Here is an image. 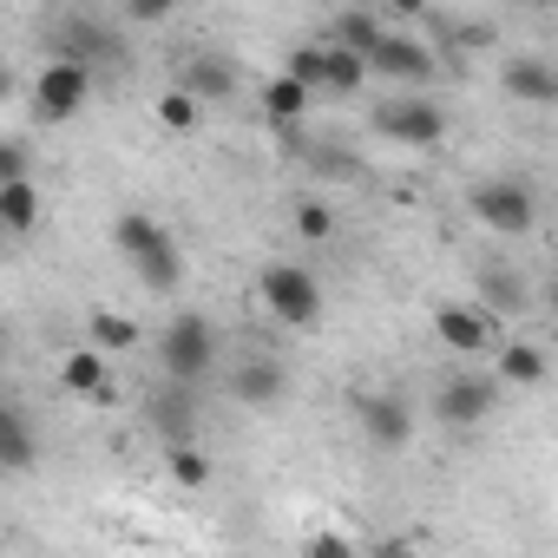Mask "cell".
Masks as SVG:
<instances>
[{
	"label": "cell",
	"mask_w": 558,
	"mask_h": 558,
	"mask_svg": "<svg viewBox=\"0 0 558 558\" xmlns=\"http://www.w3.org/2000/svg\"><path fill=\"white\" fill-rule=\"evenodd\" d=\"M112 243H119V256L132 263V276H138L151 296H171V290L184 283L178 236H171L151 210H119V217H112Z\"/></svg>",
	"instance_id": "1"
},
{
	"label": "cell",
	"mask_w": 558,
	"mask_h": 558,
	"mask_svg": "<svg viewBox=\"0 0 558 558\" xmlns=\"http://www.w3.org/2000/svg\"><path fill=\"white\" fill-rule=\"evenodd\" d=\"M217 355H223L217 323H210V316H197V310L171 316V323H165V336H158V368H165V381H171V388H204V381L217 375Z\"/></svg>",
	"instance_id": "2"
},
{
	"label": "cell",
	"mask_w": 558,
	"mask_h": 558,
	"mask_svg": "<svg viewBox=\"0 0 558 558\" xmlns=\"http://www.w3.org/2000/svg\"><path fill=\"white\" fill-rule=\"evenodd\" d=\"M256 296H263V310L283 329H316L323 323V283H316V269H303V263H269L256 276Z\"/></svg>",
	"instance_id": "3"
},
{
	"label": "cell",
	"mask_w": 558,
	"mask_h": 558,
	"mask_svg": "<svg viewBox=\"0 0 558 558\" xmlns=\"http://www.w3.org/2000/svg\"><path fill=\"white\" fill-rule=\"evenodd\" d=\"M466 210H473V223L493 230V236H525V230L538 223V197H532L525 178H480V184L466 191Z\"/></svg>",
	"instance_id": "4"
},
{
	"label": "cell",
	"mask_w": 558,
	"mask_h": 558,
	"mask_svg": "<svg viewBox=\"0 0 558 558\" xmlns=\"http://www.w3.org/2000/svg\"><path fill=\"white\" fill-rule=\"evenodd\" d=\"M368 125H375L388 145H414V151H427V145L447 138V106H434L427 93H395V99H381V106L368 112Z\"/></svg>",
	"instance_id": "5"
},
{
	"label": "cell",
	"mask_w": 558,
	"mask_h": 558,
	"mask_svg": "<svg viewBox=\"0 0 558 558\" xmlns=\"http://www.w3.org/2000/svg\"><path fill=\"white\" fill-rule=\"evenodd\" d=\"M53 60H73L93 73V60H125V27H112L99 8H73L53 27Z\"/></svg>",
	"instance_id": "6"
},
{
	"label": "cell",
	"mask_w": 558,
	"mask_h": 558,
	"mask_svg": "<svg viewBox=\"0 0 558 558\" xmlns=\"http://www.w3.org/2000/svg\"><path fill=\"white\" fill-rule=\"evenodd\" d=\"M27 99H34V125H73L86 112V99H93V73L73 66V60H47L34 73V93Z\"/></svg>",
	"instance_id": "7"
},
{
	"label": "cell",
	"mask_w": 558,
	"mask_h": 558,
	"mask_svg": "<svg viewBox=\"0 0 558 558\" xmlns=\"http://www.w3.org/2000/svg\"><path fill=\"white\" fill-rule=\"evenodd\" d=\"M493 401H499V381H493V375H466V368H453V375L434 388V421H440L447 434H466V427L493 421Z\"/></svg>",
	"instance_id": "8"
},
{
	"label": "cell",
	"mask_w": 558,
	"mask_h": 558,
	"mask_svg": "<svg viewBox=\"0 0 558 558\" xmlns=\"http://www.w3.org/2000/svg\"><path fill=\"white\" fill-rule=\"evenodd\" d=\"M368 66V80H388V86H427L434 73H440V53L427 47V40H414V34H381V47L362 60Z\"/></svg>",
	"instance_id": "9"
},
{
	"label": "cell",
	"mask_w": 558,
	"mask_h": 558,
	"mask_svg": "<svg viewBox=\"0 0 558 558\" xmlns=\"http://www.w3.org/2000/svg\"><path fill=\"white\" fill-rule=\"evenodd\" d=\"M349 414H355V427H362L368 447H388V453H395V447L414 440V408H408V395H395V388H368V395H355Z\"/></svg>",
	"instance_id": "10"
},
{
	"label": "cell",
	"mask_w": 558,
	"mask_h": 558,
	"mask_svg": "<svg viewBox=\"0 0 558 558\" xmlns=\"http://www.w3.org/2000/svg\"><path fill=\"white\" fill-rule=\"evenodd\" d=\"M236 60L230 53H210V47H191L184 60H178V93L191 99V106H223V99H236Z\"/></svg>",
	"instance_id": "11"
},
{
	"label": "cell",
	"mask_w": 558,
	"mask_h": 558,
	"mask_svg": "<svg viewBox=\"0 0 558 558\" xmlns=\"http://www.w3.org/2000/svg\"><path fill=\"white\" fill-rule=\"evenodd\" d=\"M499 93H506L512 106H551V99H558V66H551L545 53H512V60L499 66Z\"/></svg>",
	"instance_id": "12"
},
{
	"label": "cell",
	"mask_w": 558,
	"mask_h": 558,
	"mask_svg": "<svg viewBox=\"0 0 558 558\" xmlns=\"http://www.w3.org/2000/svg\"><path fill=\"white\" fill-rule=\"evenodd\" d=\"M473 290H480L473 310H480L486 323H493V316H525V310H532V290H525V276H519L512 263H506V269H499V263H480Z\"/></svg>",
	"instance_id": "13"
},
{
	"label": "cell",
	"mask_w": 558,
	"mask_h": 558,
	"mask_svg": "<svg viewBox=\"0 0 558 558\" xmlns=\"http://www.w3.org/2000/svg\"><path fill=\"white\" fill-rule=\"evenodd\" d=\"M434 336H440V349H453V355H486V349H493V323H486L473 303H440V310H434Z\"/></svg>",
	"instance_id": "14"
},
{
	"label": "cell",
	"mask_w": 558,
	"mask_h": 558,
	"mask_svg": "<svg viewBox=\"0 0 558 558\" xmlns=\"http://www.w3.org/2000/svg\"><path fill=\"white\" fill-rule=\"evenodd\" d=\"M283 388H290V368L276 362V355H250V362L230 375V395H236L243 408H276V401H283Z\"/></svg>",
	"instance_id": "15"
},
{
	"label": "cell",
	"mask_w": 558,
	"mask_h": 558,
	"mask_svg": "<svg viewBox=\"0 0 558 558\" xmlns=\"http://www.w3.org/2000/svg\"><path fill=\"white\" fill-rule=\"evenodd\" d=\"M34 460H40V434H34V421L0 401V473H27Z\"/></svg>",
	"instance_id": "16"
},
{
	"label": "cell",
	"mask_w": 558,
	"mask_h": 558,
	"mask_svg": "<svg viewBox=\"0 0 558 558\" xmlns=\"http://www.w3.org/2000/svg\"><path fill=\"white\" fill-rule=\"evenodd\" d=\"M34 230H40V184L34 178L0 184V236H34Z\"/></svg>",
	"instance_id": "17"
},
{
	"label": "cell",
	"mask_w": 558,
	"mask_h": 558,
	"mask_svg": "<svg viewBox=\"0 0 558 558\" xmlns=\"http://www.w3.org/2000/svg\"><path fill=\"white\" fill-rule=\"evenodd\" d=\"M381 34H388V21H381V14H368V8H349V14H336V27H329V47H336V53H355V60H368V53L381 47Z\"/></svg>",
	"instance_id": "18"
},
{
	"label": "cell",
	"mask_w": 558,
	"mask_h": 558,
	"mask_svg": "<svg viewBox=\"0 0 558 558\" xmlns=\"http://www.w3.org/2000/svg\"><path fill=\"white\" fill-rule=\"evenodd\" d=\"M151 414H158V427L171 434V447H191V427H197V388H158L151 395Z\"/></svg>",
	"instance_id": "19"
},
{
	"label": "cell",
	"mask_w": 558,
	"mask_h": 558,
	"mask_svg": "<svg viewBox=\"0 0 558 558\" xmlns=\"http://www.w3.org/2000/svg\"><path fill=\"white\" fill-rule=\"evenodd\" d=\"M545 368H551V362H545V349H538V342H506V349H499V375H493V381H506V388H538V381H545Z\"/></svg>",
	"instance_id": "20"
},
{
	"label": "cell",
	"mask_w": 558,
	"mask_h": 558,
	"mask_svg": "<svg viewBox=\"0 0 558 558\" xmlns=\"http://www.w3.org/2000/svg\"><path fill=\"white\" fill-rule=\"evenodd\" d=\"M86 349H99V355L138 349V323H132V316H119V310H93V316H86Z\"/></svg>",
	"instance_id": "21"
},
{
	"label": "cell",
	"mask_w": 558,
	"mask_h": 558,
	"mask_svg": "<svg viewBox=\"0 0 558 558\" xmlns=\"http://www.w3.org/2000/svg\"><path fill=\"white\" fill-rule=\"evenodd\" d=\"M303 112H310V93H303L296 80H283V73H276V80L263 86V119H269L276 132H290Z\"/></svg>",
	"instance_id": "22"
},
{
	"label": "cell",
	"mask_w": 558,
	"mask_h": 558,
	"mask_svg": "<svg viewBox=\"0 0 558 558\" xmlns=\"http://www.w3.org/2000/svg\"><path fill=\"white\" fill-rule=\"evenodd\" d=\"M60 388L66 395H106V355L99 349H73L60 362Z\"/></svg>",
	"instance_id": "23"
},
{
	"label": "cell",
	"mask_w": 558,
	"mask_h": 558,
	"mask_svg": "<svg viewBox=\"0 0 558 558\" xmlns=\"http://www.w3.org/2000/svg\"><path fill=\"white\" fill-rule=\"evenodd\" d=\"M368 86V66L355 60V53H336V47H323V93H362Z\"/></svg>",
	"instance_id": "24"
},
{
	"label": "cell",
	"mask_w": 558,
	"mask_h": 558,
	"mask_svg": "<svg viewBox=\"0 0 558 558\" xmlns=\"http://www.w3.org/2000/svg\"><path fill=\"white\" fill-rule=\"evenodd\" d=\"M165 466H171V480H178V486H191V493H197V486H210V473H217V466H210V453H204L197 440H191V447H171V453H165Z\"/></svg>",
	"instance_id": "25"
},
{
	"label": "cell",
	"mask_w": 558,
	"mask_h": 558,
	"mask_svg": "<svg viewBox=\"0 0 558 558\" xmlns=\"http://www.w3.org/2000/svg\"><path fill=\"white\" fill-rule=\"evenodd\" d=\"M158 125H165V132H197V125H204V106H191L178 86H165V93H158Z\"/></svg>",
	"instance_id": "26"
},
{
	"label": "cell",
	"mask_w": 558,
	"mask_h": 558,
	"mask_svg": "<svg viewBox=\"0 0 558 558\" xmlns=\"http://www.w3.org/2000/svg\"><path fill=\"white\" fill-rule=\"evenodd\" d=\"M283 80H296L303 93H323V47H290Z\"/></svg>",
	"instance_id": "27"
},
{
	"label": "cell",
	"mask_w": 558,
	"mask_h": 558,
	"mask_svg": "<svg viewBox=\"0 0 558 558\" xmlns=\"http://www.w3.org/2000/svg\"><path fill=\"white\" fill-rule=\"evenodd\" d=\"M296 236H303V243H329V236H336V210L316 204V197L296 204Z\"/></svg>",
	"instance_id": "28"
},
{
	"label": "cell",
	"mask_w": 558,
	"mask_h": 558,
	"mask_svg": "<svg viewBox=\"0 0 558 558\" xmlns=\"http://www.w3.org/2000/svg\"><path fill=\"white\" fill-rule=\"evenodd\" d=\"M303 558H362L349 532H310L303 538Z\"/></svg>",
	"instance_id": "29"
},
{
	"label": "cell",
	"mask_w": 558,
	"mask_h": 558,
	"mask_svg": "<svg viewBox=\"0 0 558 558\" xmlns=\"http://www.w3.org/2000/svg\"><path fill=\"white\" fill-rule=\"evenodd\" d=\"M14 178H34V171H27V151H21L14 138H0V184H14Z\"/></svg>",
	"instance_id": "30"
},
{
	"label": "cell",
	"mask_w": 558,
	"mask_h": 558,
	"mask_svg": "<svg viewBox=\"0 0 558 558\" xmlns=\"http://www.w3.org/2000/svg\"><path fill=\"white\" fill-rule=\"evenodd\" d=\"M125 21H145V27H151V21H165V0H132Z\"/></svg>",
	"instance_id": "31"
},
{
	"label": "cell",
	"mask_w": 558,
	"mask_h": 558,
	"mask_svg": "<svg viewBox=\"0 0 558 558\" xmlns=\"http://www.w3.org/2000/svg\"><path fill=\"white\" fill-rule=\"evenodd\" d=\"M375 558H414V545H408V538H381Z\"/></svg>",
	"instance_id": "32"
},
{
	"label": "cell",
	"mask_w": 558,
	"mask_h": 558,
	"mask_svg": "<svg viewBox=\"0 0 558 558\" xmlns=\"http://www.w3.org/2000/svg\"><path fill=\"white\" fill-rule=\"evenodd\" d=\"M14 93V66H8V53H0V99Z\"/></svg>",
	"instance_id": "33"
},
{
	"label": "cell",
	"mask_w": 558,
	"mask_h": 558,
	"mask_svg": "<svg viewBox=\"0 0 558 558\" xmlns=\"http://www.w3.org/2000/svg\"><path fill=\"white\" fill-rule=\"evenodd\" d=\"M0 355H8V329H0Z\"/></svg>",
	"instance_id": "34"
}]
</instances>
